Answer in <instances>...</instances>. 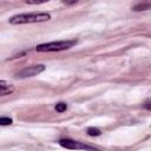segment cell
I'll return each instance as SVG.
<instances>
[{
	"instance_id": "obj_1",
	"label": "cell",
	"mask_w": 151,
	"mask_h": 151,
	"mask_svg": "<svg viewBox=\"0 0 151 151\" xmlns=\"http://www.w3.org/2000/svg\"><path fill=\"white\" fill-rule=\"evenodd\" d=\"M51 19V14L47 12H34V13H21L15 14L8 19L11 25H22V24H35L44 22Z\"/></svg>"
},
{
	"instance_id": "obj_2",
	"label": "cell",
	"mask_w": 151,
	"mask_h": 151,
	"mask_svg": "<svg viewBox=\"0 0 151 151\" xmlns=\"http://www.w3.org/2000/svg\"><path fill=\"white\" fill-rule=\"evenodd\" d=\"M77 40H59V41H51V42H44L37 45L35 50L37 52H59L70 50L74 45H77Z\"/></svg>"
},
{
	"instance_id": "obj_3",
	"label": "cell",
	"mask_w": 151,
	"mask_h": 151,
	"mask_svg": "<svg viewBox=\"0 0 151 151\" xmlns=\"http://www.w3.org/2000/svg\"><path fill=\"white\" fill-rule=\"evenodd\" d=\"M59 145L64 149H67V150H83V151H101L92 145H88V144H85L83 142H79V140H73V139H70V138H63L59 140Z\"/></svg>"
},
{
	"instance_id": "obj_4",
	"label": "cell",
	"mask_w": 151,
	"mask_h": 151,
	"mask_svg": "<svg viewBox=\"0 0 151 151\" xmlns=\"http://www.w3.org/2000/svg\"><path fill=\"white\" fill-rule=\"evenodd\" d=\"M45 71V65L42 64H38V65H32V66H27L22 70H20L17 74L15 78L18 79H25V78H29V77H34L41 72Z\"/></svg>"
},
{
	"instance_id": "obj_5",
	"label": "cell",
	"mask_w": 151,
	"mask_h": 151,
	"mask_svg": "<svg viewBox=\"0 0 151 151\" xmlns=\"http://www.w3.org/2000/svg\"><path fill=\"white\" fill-rule=\"evenodd\" d=\"M14 91V86L6 80H0V94L1 96H7L11 94Z\"/></svg>"
},
{
	"instance_id": "obj_6",
	"label": "cell",
	"mask_w": 151,
	"mask_h": 151,
	"mask_svg": "<svg viewBox=\"0 0 151 151\" xmlns=\"http://www.w3.org/2000/svg\"><path fill=\"white\" fill-rule=\"evenodd\" d=\"M132 9H133V11H147V9H151V4H150V2L137 4Z\"/></svg>"
},
{
	"instance_id": "obj_7",
	"label": "cell",
	"mask_w": 151,
	"mask_h": 151,
	"mask_svg": "<svg viewBox=\"0 0 151 151\" xmlns=\"http://www.w3.org/2000/svg\"><path fill=\"white\" fill-rule=\"evenodd\" d=\"M86 132H87L88 136H92V137H97V136H100V134H101V131H100L98 127H93V126L87 127Z\"/></svg>"
},
{
	"instance_id": "obj_8",
	"label": "cell",
	"mask_w": 151,
	"mask_h": 151,
	"mask_svg": "<svg viewBox=\"0 0 151 151\" xmlns=\"http://www.w3.org/2000/svg\"><path fill=\"white\" fill-rule=\"evenodd\" d=\"M66 109H67V104L66 103H64V101H60V103H57L55 104V111L57 112H64V111H66Z\"/></svg>"
},
{
	"instance_id": "obj_9",
	"label": "cell",
	"mask_w": 151,
	"mask_h": 151,
	"mask_svg": "<svg viewBox=\"0 0 151 151\" xmlns=\"http://www.w3.org/2000/svg\"><path fill=\"white\" fill-rule=\"evenodd\" d=\"M13 123V120H12V118H9V117H1L0 118V124L1 125H11Z\"/></svg>"
},
{
	"instance_id": "obj_10",
	"label": "cell",
	"mask_w": 151,
	"mask_h": 151,
	"mask_svg": "<svg viewBox=\"0 0 151 151\" xmlns=\"http://www.w3.org/2000/svg\"><path fill=\"white\" fill-rule=\"evenodd\" d=\"M143 107L145 110H151V99H146L143 104Z\"/></svg>"
}]
</instances>
